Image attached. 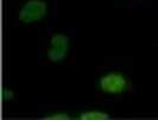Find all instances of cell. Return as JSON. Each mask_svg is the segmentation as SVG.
<instances>
[{"label":"cell","instance_id":"cell-1","mask_svg":"<svg viewBox=\"0 0 158 120\" xmlns=\"http://www.w3.org/2000/svg\"><path fill=\"white\" fill-rule=\"evenodd\" d=\"M98 88L106 95H121L130 88V80L124 72H107L99 77Z\"/></svg>","mask_w":158,"mask_h":120},{"label":"cell","instance_id":"cell-2","mask_svg":"<svg viewBox=\"0 0 158 120\" xmlns=\"http://www.w3.org/2000/svg\"><path fill=\"white\" fill-rule=\"evenodd\" d=\"M49 12L47 0H26L18 10L17 19L24 25H32L45 19Z\"/></svg>","mask_w":158,"mask_h":120},{"label":"cell","instance_id":"cell-3","mask_svg":"<svg viewBox=\"0 0 158 120\" xmlns=\"http://www.w3.org/2000/svg\"><path fill=\"white\" fill-rule=\"evenodd\" d=\"M70 38L67 33L56 32L49 40L47 57L51 63H62L69 55Z\"/></svg>","mask_w":158,"mask_h":120},{"label":"cell","instance_id":"cell-4","mask_svg":"<svg viewBox=\"0 0 158 120\" xmlns=\"http://www.w3.org/2000/svg\"><path fill=\"white\" fill-rule=\"evenodd\" d=\"M79 119L81 120H108L111 115L101 110H86L80 113Z\"/></svg>","mask_w":158,"mask_h":120},{"label":"cell","instance_id":"cell-5","mask_svg":"<svg viewBox=\"0 0 158 120\" xmlns=\"http://www.w3.org/2000/svg\"><path fill=\"white\" fill-rule=\"evenodd\" d=\"M71 118L73 117L69 113L63 112V111H61V112H52L50 113V114H47L44 117L45 120H70Z\"/></svg>","mask_w":158,"mask_h":120},{"label":"cell","instance_id":"cell-6","mask_svg":"<svg viewBox=\"0 0 158 120\" xmlns=\"http://www.w3.org/2000/svg\"><path fill=\"white\" fill-rule=\"evenodd\" d=\"M1 96H2V100H4V101H6V102H10V101H12V100L15 99V96H16V93H15V90H13V89L5 87V88L2 89Z\"/></svg>","mask_w":158,"mask_h":120}]
</instances>
